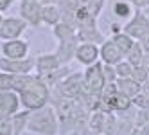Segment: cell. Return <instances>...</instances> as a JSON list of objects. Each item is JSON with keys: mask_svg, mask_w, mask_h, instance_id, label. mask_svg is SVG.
Masks as SVG:
<instances>
[{"mask_svg": "<svg viewBox=\"0 0 149 135\" xmlns=\"http://www.w3.org/2000/svg\"><path fill=\"white\" fill-rule=\"evenodd\" d=\"M68 135H81V133H77V132H72V133H68Z\"/></svg>", "mask_w": 149, "mask_h": 135, "instance_id": "ab89813d", "label": "cell"}, {"mask_svg": "<svg viewBox=\"0 0 149 135\" xmlns=\"http://www.w3.org/2000/svg\"><path fill=\"white\" fill-rule=\"evenodd\" d=\"M29 113L31 110H25V112H16L11 115V121H13V130H15V135H20L24 130H27V121H29Z\"/></svg>", "mask_w": 149, "mask_h": 135, "instance_id": "ffe728a7", "label": "cell"}, {"mask_svg": "<svg viewBox=\"0 0 149 135\" xmlns=\"http://www.w3.org/2000/svg\"><path fill=\"white\" fill-rule=\"evenodd\" d=\"M27 130L31 133L38 135H56L58 133V113L56 108L49 105L31 110L29 121H27Z\"/></svg>", "mask_w": 149, "mask_h": 135, "instance_id": "7a4b0ae2", "label": "cell"}, {"mask_svg": "<svg viewBox=\"0 0 149 135\" xmlns=\"http://www.w3.org/2000/svg\"><path fill=\"white\" fill-rule=\"evenodd\" d=\"M20 96L13 90H0V117H9L20 108Z\"/></svg>", "mask_w": 149, "mask_h": 135, "instance_id": "9c48e42d", "label": "cell"}, {"mask_svg": "<svg viewBox=\"0 0 149 135\" xmlns=\"http://www.w3.org/2000/svg\"><path fill=\"white\" fill-rule=\"evenodd\" d=\"M22 2H40V0H22Z\"/></svg>", "mask_w": 149, "mask_h": 135, "instance_id": "f35d334b", "label": "cell"}, {"mask_svg": "<svg viewBox=\"0 0 149 135\" xmlns=\"http://www.w3.org/2000/svg\"><path fill=\"white\" fill-rule=\"evenodd\" d=\"M2 52L9 59H24L27 56V52H29V43L24 41V40H20V38L7 40L2 45Z\"/></svg>", "mask_w": 149, "mask_h": 135, "instance_id": "30bf717a", "label": "cell"}, {"mask_svg": "<svg viewBox=\"0 0 149 135\" xmlns=\"http://www.w3.org/2000/svg\"><path fill=\"white\" fill-rule=\"evenodd\" d=\"M11 90L20 96V101L27 110L41 108L49 103L50 90L38 76L31 74H13Z\"/></svg>", "mask_w": 149, "mask_h": 135, "instance_id": "6da1fadb", "label": "cell"}, {"mask_svg": "<svg viewBox=\"0 0 149 135\" xmlns=\"http://www.w3.org/2000/svg\"><path fill=\"white\" fill-rule=\"evenodd\" d=\"M115 85H117V90H119L120 94H124L126 97H130V99H133L138 92H142V85L136 83L131 76L130 78H119L115 81Z\"/></svg>", "mask_w": 149, "mask_h": 135, "instance_id": "9a60e30c", "label": "cell"}, {"mask_svg": "<svg viewBox=\"0 0 149 135\" xmlns=\"http://www.w3.org/2000/svg\"><path fill=\"white\" fill-rule=\"evenodd\" d=\"M0 135H15L11 115L9 117H0Z\"/></svg>", "mask_w": 149, "mask_h": 135, "instance_id": "484cf974", "label": "cell"}, {"mask_svg": "<svg viewBox=\"0 0 149 135\" xmlns=\"http://www.w3.org/2000/svg\"><path fill=\"white\" fill-rule=\"evenodd\" d=\"M131 105L136 110H149V97L144 94V92H138V94L131 99Z\"/></svg>", "mask_w": 149, "mask_h": 135, "instance_id": "cb8c5ba5", "label": "cell"}, {"mask_svg": "<svg viewBox=\"0 0 149 135\" xmlns=\"http://www.w3.org/2000/svg\"><path fill=\"white\" fill-rule=\"evenodd\" d=\"M136 130H138V133H140V135H149V122H146L144 126L136 128Z\"/></svg>", "mask_w": 149, "mask_h": 135, "instance_id": "1f68e13d", "label": "cell"}, {"mask_svg": "<svg viewBox=\"0 0 149 135\" xmlns=\"http://www.w3.org/2000/svg\"><path fill=\"white\" fill-rule=\"evenodd\" d=\"M76 59L84 67L93 65L95 61H99V45L95 43H81L76 49Z\"/></svg>", "mask_w": 149, "mask_h": 135, "instance_id": "8fae6325", "label": "cell"}, {"mask_svg": "<svg viewBox=\"0 0 149 135\" xmlns=\"http://www.w3.org/2000/svg\"><path fill=\"white\" fill-rule=\"evenodd\" d=\"M144 15H146V16H147V18H149V6H147V7H146V9H144Z\"/></svg>", "mask_w": 149, "mask_h": 135, "instance_id": "74e56055", "label": "cell"}, {"mask_svg": "<svg viewBox=\"0 0 149 135\" xmlns=\"http://www.w3.org/2000/svg\"><path fill=\"white\" fill-rule=\"evenodd\" d=\"M120 31H122V27H120L119 24H111V33H113V34H119Z\"/></svg>", "mask_w": 149, "mask_h": 135, "instance_id": "d590c367", "label": "cell"}, {"mask_svg": "<svg viewBox=\"0 0 149 135\" xmlns=\"http://www.w3.org/2000/svg\"><path fill=\"white\" fill-rule=\"evenodd\" d=\"M127 135H140V133H138V130L135 128V130H131V132H130V133H127Z\"/></svg>", "mask_w": 149, "mask_h": 135, "instance_id": "8d00e7d4", "label": "cell"}, {"mask_svg": "<svg viewBox=\"0 0 149 135\" xmlns=\"http://www.w3.org/2000/svg\"><path fill=\"white\" fill-rule=\"evenodd\" d=\"M101 135H102V133H101Z\"/></svg>", "mask_w": 149, "mask_h": 135, "instance_id": "7bdbcfd3", "label": "cell"}, {"mask_svg": "<svg viewBox=\"0 0 149 135\" xmlns=\"http://www.w3.org/2000/svg\"><path fill=\"white\" fill-rule=\"evenodd\" d=\"M54 36L59 40V41H68V40H74L77 38V31L72 24L68 22H59L54 25Z\"/></svg>", "mask_w": 149, "mask_h": 135, "instance_id": "ac0fdd59", "label": "cell"}, {"mask_svg": "<svg viewBox=\"0 0 149 135\" xmlns=\"http://www.w3.org/2000/svg\"><path fill=\"white\" fill-rule=\"evenodd\" d=\"M146 122H149V110H136V113H135V128L144 126Z\"/></svg>", "mask_w": 149, "mask_h": 135, "instance_id": "4316f807", "label": "cell"}, {"mask_svg": "<svg viewBox=\"0 0 149 135\" xmlns=\"http://www.w3.org/2000/svg\"><path fill=\"white\" fill-rule=\"evenodd\" d=\"M59 2H63V0H40V4H41V6H49V4H54V6H58Z\"/></svg>", "mask_w": 149, "mask_h": 135, "instance_id": "e575fe53", "label": "cell"}, {"mask_svg": "<svg viewBox=\"0 0 149 135\" xmlns=\"http://www.w3.org/2000/svg\"><path fill=\"white\" fill-rule=\"evenodd\" d=\"M142 67L149 72V52H146L144 54V59H142Z\"/></svg>", "mask_w": 149, "mask_h": 135, "instance_id": "d6a6232c", "label": "cell"}, {"mask_svg": "<svg viewBox=\"0 0 149 135\" xmlns=\"http://www.w3.org/2000/svg\"><path fill=\"white\" fill-rule=\"evenodd\" d=\"M113 41H115V45L120 49V52L124 54V58H126V54L130 52V49L133 47V43H135V40L130 36V34H126L124 31H120L119 34H113V38H111Z\"/></svg>", "mask_w": 149, "mask_h": 135, "instance_id": "d6986e66", "label": "cell"}, {"mask_svg": "<svg viewBox=\"0 0 149 135\" xmlns=\"http://www.w3.org/2000/svg\"><path fill=\"white\" fill-rule=\"evenodd\" d=\"M77 40L81 41V43H102V41L106 40L102 34H101V31L93 25H79L77 29Z\"/></svg>", "mask_w": 149, "mask_h": 135, "instance_id": "4fadbf2b", "label": "cell"}, {"mask_svg": "<svg viewBox=\"0 0 149 135\" xmlns=\"http://www.w3.org/2000/svg\"><path fill=\"white\" fill-rule=\"evenodd\" d=\"M130 2L136 11H144V9L149 6V0H130Z\"/></svg>", "mask_w": 149, "mask_h": 135, "instance_id": "f1b7e54d", "label": "cell"}, {"mask_svg": "<svg viewBox=\"0 0 149 135\" xmlns=\"http://www.w3.org/2000/svg\"><path fill=\"white\" fill-rule=\"evenodd\" d=\"M117 135H119V133H117Z\"/></svg>", "mask_w": 149, "mask_h": 135, "instance_id": "b9f144b4", "label": "cell"}, {"mask_svg": "<svg viewBox=\"0 0 149 135\" xmlns=\"http://www.w3.org/2000/svg\"><path fill=\"white\" fill-rule=\"evenodd\" d=\"M58 67H61L59 59L56 54H43V56H38L36 58V63H34V69L38 70L36 76H41V74H47V72H52L56 70Z\"/></svg>", "mask_w": 149, "mask_h": 135, "instance_id": "5bb4252c", "label": "cell"}, {"mask_svg": "<svg viewBox=\"0 0 149 135\" xmlns=\"http://www.w3.org/2000/svg\"><path fill=\"white\" fill-rule=\"evenodd\" d=\"M13 4H15V0H0V13L7 11V9L11 7Z\"/></svg>", "mask_w": 149, "mask_h": 135, "instance_id": "f546056e", "label": "cell"}, {"mask_svg": "<svg viewBox=\"0 0 149 135\" xmlns=\"http://www.w3.org/2000/svg\"><path fill=\"white\" fill-rule=\"evenodd\" d=\"M131 78H133L136 83H140V85H142V83L149 78V72H147L142 65H136V67H133V70H131Z\"/></svg>", "mask_w": 149, "mask_h": 135, "instance_id": "d4e9b609", "label": "cell"}, {"mask_svg": "<svg viewBox=\"0 0 149 135\" xmlns=\"http://www.w3.org/2000/svg\"><path fill=\"white\" fill-rule=\"evenodd\" d=\"M99 59L106 65H117L119 61L124 59V54L120 52V49L115 45V41L110 40H104L101 47H99Z\"/></svg>", "mask_w": 149, "mask_h": 135, "instance_id": "ba28073f", "label": "cell"}, {"mask_svg": "<svg viewBox=\"0 0 149 135\" xmlns=\"http://www.w3.org/2000/svg\"><path fill=\"white\" fill-rule=\"evenodd\" d=\"M144 54H146V52H144V49H142V45H140V41H135L133 47L130 49V52L126 54V59L130 61L133 67H136V65H142Z\"/></svg>", "mask_w": 149, "mask_h": 135, "instance_id": "44dd1931", "label": "cell"}, {"mask_svg": "<svg viewBox=\"0 0 149 135\" xmlns=\"http://www.w3.org/2000/svg\"><path fill=\"white\" fill-rule=\"evenodd\" d=\"M140 45L144 49V52H149V34H146L142 40H140Z\"/></svg>", "mask_w": 149, "mask_h": 135, "instance_id": "4dcf8cb0", "label": "cell"}, {"mask_svg": "<svg viewBox=\"0 0 149 135\" xmlns=\"http://www.w3.org/2000/svg\"><path fill=\"white\" fill-rule=\"evenodd\" d=\"M106 87L104 72H102V61H95L93 65H88L83 76V92L86 94H97L101 96Z\"/></svg>", "mask_w": 149, "mask_h": 135, "instance_id": "3957f363", "label": "cell"}, {"mask_svg": "<svg viewBox=\"0 0 149 135\" xmlns=\"http://www.w3.org/2000/svg\"><path fill=\"white\" fill-rule=\"evenodd\" d=\"M122 31L130 34L135 41H140L146 34H149V18L144 15V11H135V15L122 27Z\"/></svg>", "mask_w": 149, "mask_h": 135, "instance_id": "277c9868", "label": "cell"}, {"mask_svg": "<svg viewBox=\"0 0 149 135\" xmlns=\"http://www.w3.org/2000/svg\"><path fill=\"white\" fill-rule=\"evenodd\" d=\"M142 92H144V94L149 97V78H147V79L142 83Z\"/></svg>", "mask_w": 149, "mask_h": 135, "instance_id": "836d02e7", "label": "cell"}, {"mask_svg": "<svg viewBox=\"0 0 149 135\" xmlns=\"http://www.w3.org/2000/svg\"><path fill=\"white\" fill-rule=\"evenodd\" d=\"M41 6L40 2H22L20 4V18H24L27 24L40 25L41 24Z\"/></svg>", "mask_w": 149, "mask_h": 135, "instance_id": "7c38bea8", "label": "cell"}, {"mask_svg": "<svg viewBox=\"0 0 149 135\" xmlns=\"http://www.w3.org/2000/svg\"><path fill=\"white\" fill-rule=\"evenodd\" d=\"M113 15L117 18H131L133 16V6H131V2L117 0V2L113 4Z\"/></svg>", "mask_w": 149, "mask_h": 135, "instance_id": "7402d4cb", "label": "cell"}, {"mask_svg": "<svg viewBox=\"0 0 149 135\" xmlns=\"http://www.w3.org/2000/svg\"><path fill=\"white\" fill-rule=\"evenodd\" d=\"M113 67H115V72H117V79H119V78H130V76H131L133 65H131L126 58H124L122 61H119L117 65H113Z\"/></svg>", "mask_w": 149, "mask_h": 135, "instance_id": "603a6c76", "label": "cell"}, {"mask_svg": "<svg viewBox=\"0 0 149 135\" xmlns=\"http://www.w3.org/2000/svg\"><path fill=\"white\" fill-rule=\"evenodd\" d=\"M77 38H74V40H68V41H59V47L56 50V56L59 59V63H67V61L70 58H76V49H77Z\"/></svg>", "mask_w": 149, "mask_h": 135, "instance_id": "2e32d148", "label": "cell"}, {"mask_svg": "<svg viewBox=\"0 0 149 135\" xmlns=\"http://www.w3.org/2000/svg\"><path fill=\"white\" fill-rule=\"evenodd\" d=\"M27 29V22L24 18H4L2 25H0V38L4 41L7 40H16L24 34V31Z\"/></svg>", "mask_w": 149, "mask_h": 135, "instance_id": "8992f818", "label": "cell"}, {"mask_svg": "<svg viewBox=\"0 0 149 135\" xmlns=\"http://www.w3.org/2000/svg\"><path fill=\"white\" fill-rule=\"evenodd\" d=\"M102 72H104L106 83H115V81H117V72H115V67H113V65L102 63Z\"/></svg>", "mask_w": 149, "mask_h": 135, "instance_id": "83f0119b", "label": "cell"}, {"mask_svg": "<svg viewBox=\"0 0 149 135\" xmlns=\"http://www.w3.org/2000/svg\"><path fill=\"white\" fill-rule=\"evenodd\" d=\"M34 59L24 58V59H9L2 58L0 59V72H7V74H29L34 69Z\"/></svg>", "mask_w": 149, "mask_h": 135, "instance_id": "52a82bcc", "label": "cell"}, {"mask_svg": "<svg viewBox=\"0 0 149 135\" xmlns=\"http://www.w3.org/2000/svg\"><path fill=\"white\" fill-rule=\"evenodd\" d=\"M56 92L59 97H68V99H77V96L83 92V76L79 74H68L65 79H61L56 85Z\"/></svg>", "mask_w": 149, "mask_h": 135, "instance_id": "5b68a950", "label": "cell"}, {"mask_svg": "<svg viewBox=\"0 0 149 135\" xmlns=\"http://www.w3.org/2000/svg\"><path fill=\"white\" fill-rule=\"evenodd\" d=\"M2 22H4V18H2V15H0V25H2Z\"/></svg>", "mask_w": 149, "mask_h": 135, "instance_id": "60d3db41", "label": "cell"}, {"mask_svg": "<svg viewBox=\"0 0 149 135\" xmlns=\"http://www.w3.org/2000/svg\"><path fill=\"white\" fill-rule=\"evenodd\" d=\"M41 22L47 24V25H52V27H54L56 24H59V22H61L59 6L49 4V6H43V7H41Z\"/></svg>", "mask_w": 149, "mask_h": 135, "instance_id": "e0dca14e", "label": "cell"}]
</instances>
